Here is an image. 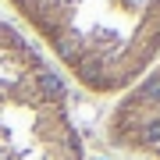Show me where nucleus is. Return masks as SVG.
Masks as SVG:
<instances>
[{
  "mask_svg": "<svg viewBox=\"0 0 160 160\" xmlns=\"http://www.w3.org/2000/svg\"><path fill=\"white\" fill-rule=\"evenodd\" d=\"M46 46L64 82L125 96L160 61V0H7Z\"/></svg>",
  "mask_w": 160,
  "mask_h": 160,
  "instance_id": "obj_1",
  "label": "nucleus"
},
{
  "mask_svg": "<svg viewBox=\"0 0 160 160\" xmlns=\"http://www.w3.org/2000/svg\"><path fill=\"white\" fill-rule=\"evenodd\" d=\"M107 139L132 157L160 160V61L125 96H118L107 118Z\"/></svg>",
  "mask_w": 160,
  "mask_h": 160,
  "instance_id": "obj_3",
  "label": "nucleus"
},
{
  "mask_svg": "<svg viewBox=\"0 0 160 160\" xmlns=\"http://www.w3.org/2000/svg\"><path fill=\"white\" fill-rule=\"evenodd\" d=\"M0 160H86L71 92L57 68L39 64L0 86Z\"/></svg>",
  "mask_w": 160,
  "mask_h": 160,
  "instance_id": "obj_2",
  "label": "nucleus"
}]
</instances>
